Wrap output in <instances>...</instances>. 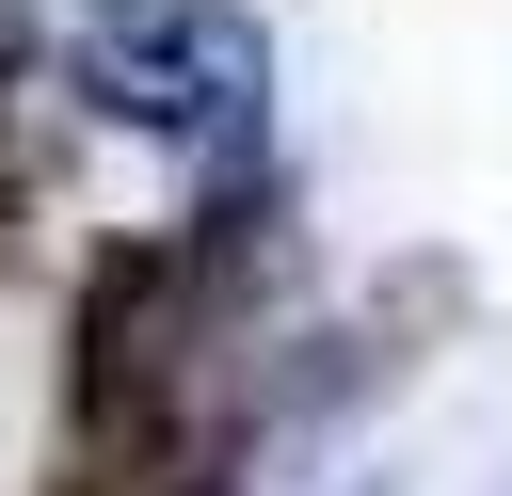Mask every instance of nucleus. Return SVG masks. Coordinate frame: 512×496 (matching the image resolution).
<instances>
[{
    "mask_svg": "<svg viewBox=\"0 0 512 496\" xmlns=\"http://www.w3.org/2000/svg\"><path fill=\"white\" fill-rule=\"evenodd\" d=\"M80 96H96V112H128V128H176V144H256V96H272V32H256L240 0H160V16L96 32Z\"/></svg>",
    "mask_w": 512,
    "mask_h": 496,
    "instance_id": "1",
    "label": "nucleus"
},
{
    "mask_svg": "<svg viewBox=\"0 0 512 496\" xmlns=\"http://www.w3.org/2000/svg\"><path fill=\"white\" fill-rule=\"evenodd\" d=\"M192 288H208V256H176V240H112L80 272V352H64L80 432H144L192 400Z\"/></svg>",
    "mask_w": 512,
    "mask_h": 496,
    "instance_id": "2",
    "label": "nucleus"
},
{
    "mask_svg": "<svg viewBox=\"0 0 512 496\" xmlns=\"http://www.w3.org/2000/svg\"><path fill=\"white\" fill-rule=\"evenodd\" d=\"M16 64H32V16H16V0H0V80H16Z\"/></svg>",
    "mask_w": 512,
    "mask_h": 496,
    "instance_id": "3",
    "label": "nucleus"
},
{
    "mask_svg": "<svg viewBox=\"0 0 512 496\" xmlns=\"http://www.w3.org/2000/svg\"><path fill=\"white\" fill-rule=\"evenodd\" d=\"M96 16H112V32H128V16H160V0H96Z\"/></svg>",
    "mask_w": 512,
    "mask_h": 496,
    "instance_id": "4",
    "label": "nucleus"
}]
</instances>
